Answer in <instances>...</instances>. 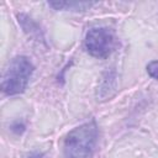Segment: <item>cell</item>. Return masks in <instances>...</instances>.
<instances>
[{"instance_id": "cell-1", "label": "cell", "mask_w": 158, "mask_h": 158, "mask_svg": "<svg viewBox=\"0 0 158 158\" xmlns=\"http://www.w3.org/2000/svg\"><path fill=\"white\" fill-rule=\"evenodd\" d=\"M98 141L99 128L95 121L85 122L68 132L63 142V153L65 158H91Z\"/></svg>"}, {"instance_id": "cell-2", "label": "cell", "mask_w": 158, "mask_h": 158, "mask_svg": "<svg viewBox=\"0 0 158 158\" xmlns=\"http://www.w3.org/2000/svg\"><path fill=\"white\" fill-rule=\"evenodd\" d=\"M32 62L25 56H17L10 60L7 64L2 79L1 90L5 95H17L25 91L30 78L33 73Z\"/></svg>"}, {"instance_id": "cell-3", "label": "cell", "mask_w": 158, "mask_h": 158, "mask_svg": "<svg viewBox=\"0 0 158 158\" xmlns=\"http://www.w3.org/2000/svg\"><path fill=\"white\" fill-rule=\"evenodd\" d=\"M85 49L96 58L109 57L117 46V38L112 30L106 27H95L88 31L85 36Z\"/></svg>"}, {"instance_id": "cell-4", "label": "cell", "mask_w": 158, "mask_h": 158, "mask_svg": "<svg viewBox=\"0 0 158 158\" xmlns=\"http://www.w3.org/2000/svg\"><path fill=\"white\" fill-rule=\"evenodd\" d=\"M49 6L54 9H63V10H85L86 7H90V2H78V1H58V2H49Z\"/></svg>"}, {"instance_id": "cell-5", "label": "cell", "mask_w": 158, "mask_h": 158, "mask_svg": "<svg viewBox=\"0 0 158 158\" xmlns=\"http://www.w3.org/2000/svg\"><path fill=\"white\" fill-rule=\"evenodd\" d=\"M147 72H148V74H149L153 79H157V80H158V60H153V62L148 63V65H147Z\"/></svg>"}]
</instances>
